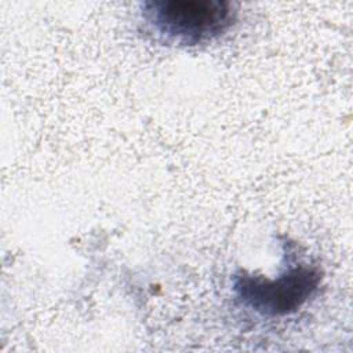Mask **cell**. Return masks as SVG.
I'll return each instance as SVG.
<instances>
[{"mask_svg": "<svg viewBox=\"0 0 353 353\" xmlns=\"http://www.w3.org/2000/svg\"><path fill=\"white\" fill-rule=\"evenodd\" d=\"M320 279V272L309 266L290 269L276 280L243 273L234 277V290L248 307L268 316H283L301 307Z\"/></svg>", "mask_w": 353, "mask_h": 353, "instance_id": "obj_2", "label": "cell"}, {"mask_svg": "<svg viewBox=\"0 0 353 353\" xmlns=\"http://www.w3.org/2000/svg\"><path fill=\"white\" fill-rule=\"evenodd\" d=\"M143 17L165 40L194 46L226 32L236 10L223 0H154L143 4Z\"/></svg>", "mask_w": 353, "mask_h": 353, "instance_id": "obj_1", "label": "cell"}]
</instances>
